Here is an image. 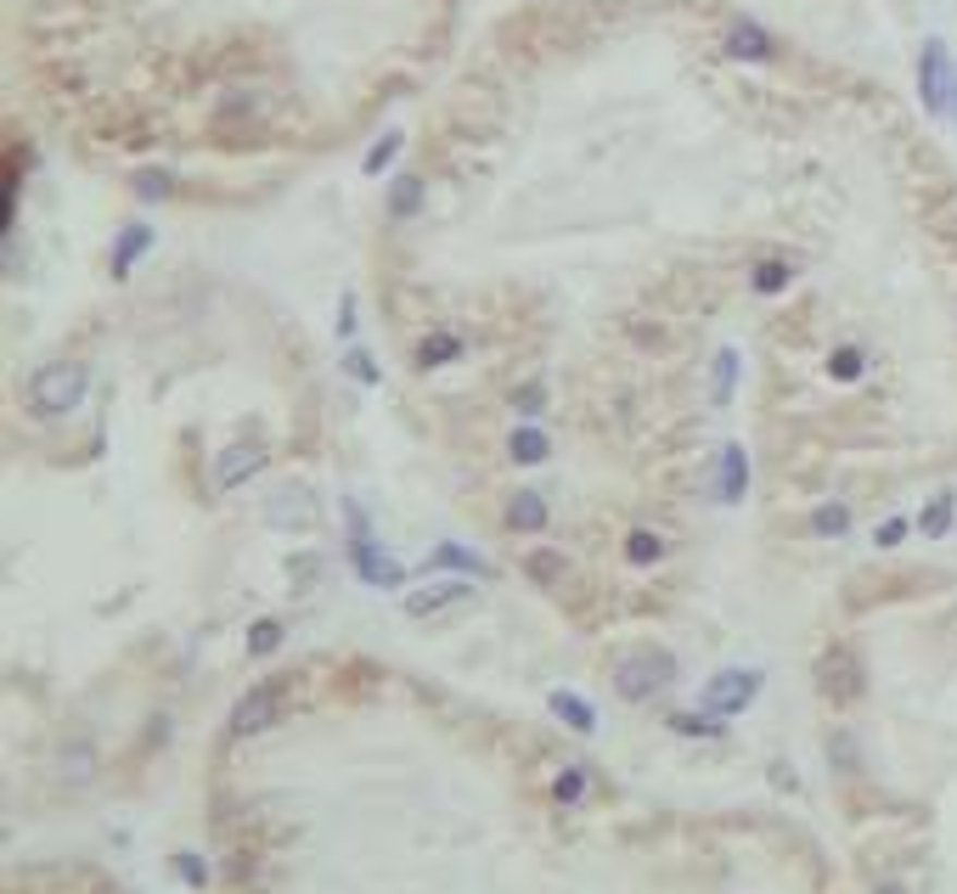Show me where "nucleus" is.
Instances as JSON below:
<instances>
[{
  "mask_svg": "<svg viewBox=\"0 0 957 894\" xmlns=\"http://www.w3.org/2000/svg\"><path fill=\"white\" fill-rule=\"evenodd\" d=\"M513 406H518L524 417H536V411L547 406V388H541V383H524V388H513Z\"/></svg>",
  "mask_w": 957,
  "mask_h": 894,
  "instance_id": "30",
  "label": "nucleus"
},
{
  "mask_svg": "<svg viewBox=\"0 0 957 894\" xmlns=\"http://www.w3.org/2000/svg\"><path fill=\"white\" fill-rule=\"evenodd\" d=\"M434 562H456V569H474V574H484V562H479V557H468L462 546H440V551H434Z\"/></svg>",
  "mask_w": 957,
  "mask_h": 894,
  "instance_id": "33",
  "label": "nucleus"
},
{
  "mask_svg": "<svg viewBox=\"0 0 957 894\" xmlns=\"http://www.w3.org/2000/svg\"><path fill=\"white\" fill-rule=\"evenodd\" d=\"M462 596H468V585H462V580H434V585H417V591L406 596V613H412V619H428V613H440V608L462 603Z\"/></svg>",
  "mask_w": 957,
  "mask_h": 894,
  "instance_id": "12",
  "label": "nucleus"
},
{
  "mask_svg": "<svg viewBox=\"0 0 957 894\" xmlns=\"http://www.w3.org/2000/svg\"><path fill=\"white\" fill-rule=\"evenodd\" d=\"M671 725H676V732H687V737H715V732H721V725L704 720V715H676Z\"/></svg>",
  "mask_w": 957,
  "mask_h": 894,
  "instance_id": "32",
  "label": "nucleus"
},
{
  "mask_svg": "<svg viewBox=\"0 0 957 894\" xmlns=\"http://www.w3.org/2000/svg\"><path fill=\"white\" fill-rule=\"evenodd\" d=\"M580 793H586V771H564V777L552 782V799H557V805H575Z\"/></svg>",
  "mask_w": 957,
  "mask_h": 894,
  "instance_id": "29",
  "label": "nucleus"
},
{
  "mask_svg": "<svg viewBox=\"0 0 957 894\" xmlns=\"http://www.w3.org/2000/svg\"><path fill=\"white\" fill-rule=\"evenodd\" d=\"M744 489H749V461H744V445H727L715 456V495L721 501H744Z\"/></svg>",
  "mask_w": 957,
  "mask_h": 894,
  "instance_id": "10",
  "label": "nucleus"
},
{
  "mask_svg": "<svg viewBox=\"0 0 957 894\" xmlns=\"http://www.w3.org/2000/svg\"><path fill=\"white\" fill-rule=\"evenodd\" d=\"M524 574H530L536 585H557L569 574V562H564V551H530L524 557Z\"/></svg>",
  "mask_w": 957,
  "mask_h": 894,
  "instance_id": "19",
  "label": "nucleus"
},
{
  "mask_svg": "<svg viewBox=\"0 0 957 894\" xmlns=\"http://www.w3.org/2000/svg\"><path fill=\"white\" fill-rule=\"evenodd\" d=\"M676 681V658L665 647H637L631 658H619V670H614V692L625 704H648L653 692H665Z\"/></svg>",
  "mask_w": 957,
  "mask_h": 894,
  "instance_id": "2",
  "label": "nucleus"
},
{
  "mask_svg": "<svg viewBox=\"0 0 957 894\" xmlns=\"http://www.w3.org/2000/svg\"><path fill=\"white\" fill-rule=\"evenodd\" d=\"M873 894H907V883H879Z\"/></svg>",
  "mask_w": 957,
  "mask_h": 894,
  "instance_id": "38",
  "label": "nucleus"
},
{
  "mask_svg": "<svg viewBox=\"0 0 957 894\" xmlns=\"http://www.w3.org/2000/svg\"><path fill=\"white\" fill-rule=\"evenodd\" d=\"M266 523H277V529H310L316 523V495L305 484H282L266 501Z\"/></svg>",
  "mask_w": 957,
  "mask_h": 894,
  "instance_id": "7",
  "label": "nucleus"
},
{
  "mask_svg": "<svg viewBox=\"0 0 957 894\" xmlns=\"http://www.w3.org/2000/svg\"><path fill=\"white\" fill-rule=\"evenodd\" d=\"M394 152H401V129H389V136H383V141L367 152V175H383L389 163H394Z\"/></svg>",
  "mask_w": 957,
  "mask_h": 894,
  "instance_id": "27",
  "label": "nucleus"
},
{
  "mask_svg": "<svg viewBox=\"0 0 957 894\" xmlns=\"http://www.w3.org/2000/svg\"><path fill=\"white\" fill-rule=\"evenodd\" d=\"M873 541H879V546H901V541H907V518H884Z\"/></svg>",
  "mask_w": 957,
  "mask_h": 894,
  "instance_id": "34",
  "label": "nucleus"
},
{
  "mask_svg": "<svg viewBox=\"0 0 957 894\" xmlns=\"http://www.w3.org/2000/svg\"><path fill=\"white\" fill-rule=\"evenodd\" d=\"M507 529H518V535H536V529H547V495L518 489L513 501H507Z\"/></svg>",
  "mask_w": 957,
  "mask_h": 894,
  "instance_id": "14",
  "label": "nucleus"
},
{
  "mask_svg": "<svg viewBox=\"0 0 957 894\" xmlns=\"http://www.w3.org/2000/svg\"><path fill=\"white\" fill-rule=\"evenodd\" d=\"M422 209V181H394V191H389V214L394 220H406V214H417Z\"/></svg>",
  "mask_w": 957,
  "mask_h": 894,
  "instance_id": "22",
  "label": "nucleus"
},
{
  "mask_svg": "<svg viewBox=\"0 0 957 894\" xmlns=\"http://www.w3.org/2000/svg\"><path fill=\"white\" fill-rule=\"evenodd\" d=\"M754 692H761V670H727L704 686V709L710 715H738L754 704Z\"/></svg>",
  "mask_w": 957,
  "mask_h": 894,
  "instance_id": "5",
  "label": "nucleus"
},
{
  "mask_svg": "<svg viewBox=\"0 0 957 894\" xmlns=\"http://www.w3.org/2000/svg\"><path fill=\"white\" fill-rule=\"evenodd\" d=\"M552 715L564 720L569 732H586V737L598 732V709H591V704H580L575 692H552Z\"/></svg>",
  "mask_w": 957,
  "mask_h": 894,
  "instance_id": "16",
  "label": "nucleus"
},
{
  "mask_svg": "<svg viewBox=\"0 0 957 894\" xmlns=\"http://www.w3.org/2000/svg\"><path fill=\"white\" fill-rule=\"evenodd\" d=\"M277 715H282V692L277 686H254L248 698L231 709V737H259Z\"/></svg>",
  "mask_w": 957,
  "mask_h": 894,
  "instance_id": "6",
  "label": "nucleus"
},
{
  "mask_svg": "<svg viewBox=\"0 0 957 894\" xmlns=\"http://www.w3.org/2000/svg\"><path fill=\"white\" fill-rule=\"evenodd\" d=\"M829 748H834V766H839V771H856V748H850V737H845V732H834V743H829Z\"/></svg>",
  "mask_w": 957,
  "mask_h": 894,
  "instance_id": "35",
  "label": "nucleus"
},
{
  "mask_svg": "<svg viewBox=\"0 0 957 894\" xmlns=\"http://www.w3.org/2000/svg\"><path fill=\"white\" fill-rule=\"evenodd\" d=\"M170 186H175V181L163 175V170H142V175H136V191L147 197V203H158V197H170Z\"/></svg>",
  "mask_w": 957,
  "mask_h": 894,
  "instance_id": "28",
  "label": "nucleus"
},
{
  "mask_svg": "<svg viewBox=\"0 0 957 894\" xmlns=\"http://www.w3.org/2000/svg\"><path fill=\"white\" fill-rule=\"evenodd\" d=\"M952 90H957V69H952V51L941 40L923 46L918 57V96L930 113H952Z\"/></svg>",
  "mask_w": 957,
  "mask_h": 894,
  "instance_id": "4",
  "label": "nucleus"
},
{
  "mask_svg": "<svg viewBox=\"0 0 957 894\" xmlns=\"http://www.w3.org/2000/svg\"><path fill=\"white\" fill-rule=\"evenodd\" d=\"M339 338H355V293L339 298Z\"/></svg>",
  "mask_w": 957,
  "mask_h": 894,
  "instance_id": "36",
  "label": "nucleus"
},
{
  "mask_svg": "<svg viewBox=\"0 0 957 894\" xmlns=\"http://www.w3.org/2000/svg\"><path fill=\"white\" fill-rule=\"evenodd\" d=\"M349 377H355V383H367V388H372V383H378L383 372H378V360H372L367 349H355V355H349Z\"/></svg>",
  "mask_w": 957,
  "mask_h": 894,
  "instance_id": "31",
  "label": "nucleus"
},
{
  "mask_svg": "<svg viewBox=\"0 0 957 894\" xmlns=\"http://www.w3.org/2000/svg\"><path fill=\"white\" fill-rule=\"evenodd\" d=\"M625 557H631V562H659V557H665V541H659L653 529H631V541H625Z\"/></svg>",
  "mask_w": 957,
  "mask_h": 894,
  "instance_id": "24",
  "label": "nucleus"
},
{
  "mask_svg": "<svg viewBox=\"0 0 957 894\" xmlns=\"http://www.w3.org/2000/svg\"><path fill=\"white\" fill-rule=\"evenodd\" d=\"M282 647V624L277 619H254V631H248V653L254 658H271Z\"/></svg>",
  "mask_w": 957,
  "mask_h": 894,
  "instance_id": "23",
  "label": "nucleus"
},
{
  "mask_svg": "<svg viewBox=\"0 0 957 894\" xmlns=\"http://www.w3.org/2000/svg\"><path fill=\"white\" fill-rule=\"evenodd\" d=\"M862 686H868V675H862V658H856L845 642H834V647H822V658H817V692L829 704H856L862 698Z\"/></svg>",
  "mask_w": 957,
  "mask_h": 894,
  "instance_id": "3",
  "label": "nucleus"
},
{
  "mask_svg": "<svg viewBox=\"0 0 957 894\" xmlns=\"http://www.w3.org/2000/svg\"><path fill=\"white\" fill-rule=\"evenodd\" d=\"M952 518H957V495H952V489H941V495H935V501H930V507H923V518H918V529H923V535H930V541H941V535H946V529H952Z\"/></svg>",
  "mask_w": 957,
  "mask_h": 894,
  "instance_id": "18",
  "label": "nucleus"
},
{
  "mask_svg": "<svg viewBox=\"0 0 957 894\" xmlns=\"http://www.w3.org/2000/svg\"><path fill=\"white\" fill-rule=\"evenodd\" d=\"M507 456L518 461V468H541V461L552 456V439L541 434V427L524 422V427H513V434H507Z\"/></svg>",
  "mask_w": 957,
  "mask_h": 894,
  "instance_id": "13",
  "label": "nucleus"
},
{
  "mask_svg": "<svg viewBox=\"0 0 957 894\" xmlns=\"http://www.w3.org/2000/svg\"><path fill=\"white\" fill-rule=\"evenodd\" d=\"M733 388H738V355H733V349H721V355H715V377H710V400H715V406H727V400H733Z\"/></svg>",
  "mask_w": 957,
  "mask_h": 894,
  "instance_id": "20",
  "label": "nucleus"
},
{
  "mask_svg": "<svg viewBox=\"0 0 957 894\" xmlns=\"http://www.w3.org/2000/svg\"><path fill=\"white\" fill-rule=\"evenodd\" d=\"M727 57H738V62H772V35H766V28H754L749 17H738V23H727Z\"/></svg>",
  "mask_w": 957,
  "mask_h": 894,
  "instance_id": "11",
  "label": "nucleus"
},
{
  "mask_svg": "<svg viewBox=\"0 0 957 894\" xmlns=\"http://www.w3.org/2000/svg\"><path fill=\"white\" fill-rule=\"evenodd\" d=\"M259 468H266V450H259V445H231V450H220L214 479H220V489H237V484H248Z\"/></svg>",
  "mask_w": 957,
  "mask_h": 894,
  "instance_id": "9",
  "label": "nucleus"
},
{
  "mask_svg": "<svg viewBox=\"0 0 957 894\" xmlns=\"http://www.w3.org/2000/svg\"><path fill=\"white\" fill-rule=\"evenodd\" d=\"M788 264L783 259H772V264H754V293H777V287H788Z\"/></svg>",
  "mask_w": 957,
  "mask_h": 894,
  "instance_id": "26",
  "label": "nucleus"
},
{
  "mask_svg": "<svg viewBox=\"0 0 957 894\" xmlns=\"http://www.w3.org/2000/svg\"><path fill=\"white\" fill-rule=\"evenodd\" d=\"M829 372H834L839 383H856V377L868 372V360H862V349H850V344H845V349H834V355H829Z\"/></svg>",
  "mask_w": 957,
  "mask_h": 894,
  "instance_id": "25",
  "label": "nucleus"
},
{
  "mask_svg": "<svg viewBox=\"0 0 957 894\" xmlns=\"http://www.w3.org/2000/svg\"><path fill=\"white\" fill-rule=\"evenodd\" d=\"M456 355H462L456 333H428L417 344V372H434V367H445V360H456Z\"/></svg>",
  "mask_w": 957,
  "mask_h": 894,
  "instance_id": "17",
  "label": "nucleus"
},
{
  "mask_svg": "<svg viewBox=\"0 0 957 894\" xmlns=\"http://www.w3.org/2000/svg\"><path fill=\"white\" fill-rule=\"evenodd\" d=\"M952 119H957V90H952Z\"/></svg>",
  "mask_w": 957,
  "mask_h": 894,
  "instance_id": "39",
  "label": "nucleus"
},
{
  "mask_svg": "<svg viewBox=\"0 0 957 894\" xmlns=\"http://www.w3.org/2000/svg\"><path fill=\"white\" fill-rule=\"evenodd\" d=\"M175 867H181V878H186V883H204V878H209V872H204V860H197V855H181Z\"/></svg>",
  "mask_w": 957,
  "mask_h": 894,
  "instance_id": "37",
  "label": "nucleus"
},
{
  "mask_svg": "<svg viewBox=\"0 0 957 894\" xmlns=\"http://www.w3.org/2000/svg\"><path fill=\"white\" fill-rule=\"evenodd\" d=\"M85 388H90V372L79 360H51V367H40L28 377V411L35 417H69L85 400Z\"/></svg>",
  "mask_w": 957,
  "mask_h": 894,
  "instance_id": "1",
  "label": "nucleus"
},
{
  "mask_svg": "<svg viewBox=\"0 0 957 894\" xmlns=\"http://www.w3.org/2000/svg\"><path fill=\"white\" fill-rule=\"evenodd\" d=\"M349 557H355V574L367 580V585H383V591H394V585L406 580V574H401V562H394V557H383V546H378L372 535H367V541H355V551H349Z\"/></svg>",
  "mask_w": 957,
  "mask_h": 894,
  "instance_id": "8",
  "label": "nucleus"
},
{
  "mask_svg": "<svg viewBox=\"0 0 957 894\" xmlns=\"http://www.w3.org/2000/svg\"><path fill=\"white\" fill-rule=\"evenodd\" d=\"M147 248H152V231L147 225H124L119 243H113V276H130V264H136Z\"/></svg>",
  "mask_w": 957,
  "mask_h": 894,
  "instance_id": "15",
  "label": "nucleus"
},
{
  "mask_svg": "<svg viewBox=\"0 0 957 894\" xmlns=\"http://www.w3.org/2000/svg\"><path fill=\"white\" fill-rule=\"evenodd\" d=\"M811 529H817V535H822V541H839V535H845V529H850V507H839V501H829V507H817V512H811Z\"/></svg>",
  "mask_w": 957,
  "mask_h": 894,
  "instance_id": "21",
  "label": "nucleus"
}]
</instances>
